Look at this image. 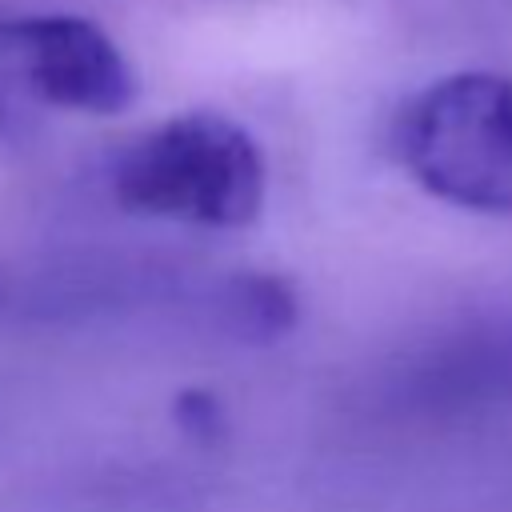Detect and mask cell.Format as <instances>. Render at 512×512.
<instances>
[{
  "label": "cell",
  "mask_w": 512,
  "mask_h": 512,
  "mask_svg": "<svg viewBox=\"0 0 512 512\" xmlns=\"http://www.w3.org/2000/svg\"><path fill=\"white\" fill-rule=\"evenodd\" d=\"M268 192L260 140L212 108L176 112L140 132L112 164V196L132 216L196 228H248Z\"/></svg>",
  "instance_id": "obj_1"
},
{
  "label": "cell",
  "mask_w": 512,
  "mask_h": 512,
  "mask_svg": "<svg viewBox=\"0 0 512 512\" xmlns=\"http://www.w3.org/2000/svg\"><path fill=\"white\" fill-rule=\"evenodd\" d=\"M396 164L436 200L512 216V80L456 72L408 96L388 128Z\"/></svg>",
  "instance_id": "obj_2"
},
{
  "label": "cell",
  "mask_w": 512,
  "mask_h": 512,
  "mask_svg": "<svg viewBox=\"0 0 512 512\" xmlns=\"http://www.w3.org/2000/svg\"><path fill=\"white\" fill-rule=\"evenodd\" d=\"M136 92L132 60L96 20L76 12L0 20V128L32 108L116 116Z\"/></svg>",
  "instance_id": "obj_3"
},
{
  "label": "cell",
  "mask_w": 512,
  "mask_h": 512,
  "mask_svg": "<svg viewBox=\"0 0 512 512\" xmlns=\"http://www.w3.org/2000/svg\"><path fill=\"white\" fill-rule=\"evenodd\" d=\"M228 324L248 344L284 340L300 320V292L280 272H240L224 292Z\"/></svg>",
  "instance_id": "obj_4"
},
{
  "label": "cell",
  "mask_w": 512,
  "mask_h": 512,
  "mask_svg": "<svg viewBox=\"0 0 512 512\" xmlns=\"http://www.w3.org/2000/svg\"><path fill=\"white\" fill-rule=\"evenodd\" d=\"M172 424L196 444H216L228 432V416L216 392L208 388H180L172 396Z\"/></svg>",
  "instance_id": "obj_5"
},
{
  "label": "cell",
  "mask_w": 512,
  "mask_h": 512,
  "mask_svg": "<svg viewBox=\"0 0 512 512\" xmlns=\"http://www.w3.org/2000/svg\"><path fill=\"white\" fill-rule=\"evenodd\" d=\"M496 380L512 388V336L480 348V384H496Z\"/></svg>",
  "instance_id": "obj_6"
}]
</instances>
